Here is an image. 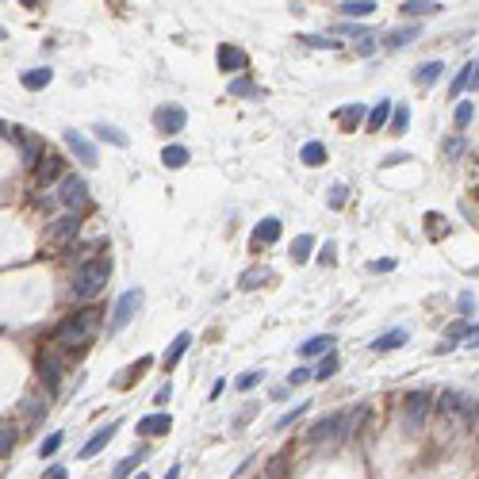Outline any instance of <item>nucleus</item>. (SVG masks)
<instances>
[{"instance_id": "4", "label": "nucleus", "mask_w": 479, "mask_h": 479, "mask_svg": "<svg viewBox=\"0 0 479 479\" xmlns=\"http://www.w3.org/2000/svg\"><path fill=\"white\" fill-rule=\"evenodd\" d=\"M142 292H138V288H130V292H123L119 295V303H115V311H111V330H123V326L130 322V318H135L138 311H142Z\"/></svg>"}, {"instance_id": "28", "label": "nucleus", "mask_w": 479, "mask_h": 479, "mask_svg": "<svg viewBox=\"0 0 479 479\" xmlns=\"http://www.w3.org/2000/svg\"><path fill=\"white\" fill-rule=\"evenodd\" d=\"M437 0H407L402 4V16H429V12H437Z\"/></svg>"}, {"instance_id": "19", "label": "nucleus", "mask_w": 479, "mask_h": 479, "mask_svg": "<svg viewBox=\"0 0 479 479\" xmlns=\"http://www.w3.org/2000/svg\"><path fill=\"white\" fill-rule=\"evenodd\" d=\"M475 77H479V73H475V62H468L464 69L456 73V81H453V89H449V96H460L464 89H472V92H475Z\"/></svg>"}, {"instance_id": "14", "label": "nucleus", "mask_w": 479, "mask_h": 479, "mask_svg": "<svg viewBox=\"0 0 479 479\" xmlns=\"http://www.w3.org/2000/svg\"><path fill=\"white\" fill-rule=\"evenodd\" d=\"M219 65L227 73H238V69L249 65V58H246V50H238V46H219Z\"/></svg>"}, {"instance_id": "16", "label": "nucleus", "mask_w": 479, "mask_h": 479, "mask_svg": "<svg viewBox=\"0 0 479 479\" xmlns=\"http://www.w3.org/2000/svg\"><path fill=\"white\" fill-rule=\"evenodd\" d=\"M16 135H20V146H23V162L27 165H39L43 162V142L35 135H27L23 127H16Z\"/></svg>"}, {"instance_id": "13", "label": "nucleus", "mask_w": 479, "mask_h": 479, "mask_svg": "<svg viewBox=\"0 0 479 479\" xmlns=\"http://www.w3.org/2000/svg\"><path fill=\"white\" fill-rule=\"evenodd\" d=\"M280 230H284V227H280V219H261L257 230H253V249H257V246H272V242L280 238Z\"/></svg>"}, {"instance_id": "41", "label": "nucleus", "mask_w": 479, "mask_h": 479, "mask_svg": "<svg viewBox=\"0 0 479 479\" xmlns=\"http://www.w3.org/2000/svg\"><path fill=\"white\" fill-rule=\"evenodd\" d=\"M415 35H418V27H410V31H395V35L388 39V46H402V43H410V39H415Z\"/></svg>"}, {"instance_id": "18", "label": "nucleus", "mask_w": 479, "mask_h": 479, "mask_svg": "<svg viewBox=\"0 0 479 479\" xmlns=\"http://www.w3.org/2000/svg\"><path fill=\"white\" fill-rule=\"evenodd\" d=\"M58 176H62V157H46V162L35 165V181H39V188L58 181Z\"/></svg>"}, {"instance_id": "40", "label": "nucleus", "mask_w": 479, "mask_h": 479, "mask_svg": "<svg viewBox=\"0 0 479 479\" xmlns=\"http://www.w3.org/2000/svg\"><path fill=\"white\" fill-rule=\"evenodd\" d=\"M303 415H307V402H303V407H295V410H288L284 418H276V426L284 429V426H292V422H295V418H303Z\"/></svg>"}, {"instance_id": "27", "label": "nucleus", "mask_w": 479, "mask_h": 479, "mask_svg": "<svg viewBox=\"0 0 479 479\" xmlns=\"http://www.w3.org/2000/svg\"><path fill=\"white\" fill-rule=\"evenodd\" d=\"M311 246H315L311 234H299V238L292 242V261H295V265H303V261L311 257Z\"/></svg>"}, {"instance_id": "47", "label": "nucleus", "mask_w": 479, "mask_h": 479, "mask_svg": "<svg viewBox=\"0 0 479 479\" xmlns=\"http://www.w3.org/2000/svg\"><path fill=\"white\" fill-rule=\"evenodd\" d=\"M334 253H337V246H334V242H326V246H322V265H334Z\"/></svg>"}, {"instance_id": "36", "label": "nucleus", "mask_w": 479, "mask_h": 479, "mask_svg": "<svg viewBox=\"0 0 479 479\" xmlns=\"http://www.w3.org/2000/svg\"><path fill=\"white\" fill-rule=\"evenodd\" d=\"M269 276H272V272H269V269H249V272H246V276H242V288H257V284H261V280H269Z\"/></svg>"}, {"instance_id": "7", "label": "nucleus", "mask_w": 479, "mask_h": 479, "mask_svg": "<svg viewBox=\"0 0 479 479\" xmlns=\"http://www.w3.org/2000/svg\"><path fill=\"white\" fill-rule=\"evenodd\" d=\"M154 123H157V130H165V135H176V130H184L188 115H184V108L169 104V108H157L154 111Z\"/></svg>"}, {"instance_id": "10", "label": "nucleus", "mask_w": 479, "mask_h": 479, "mask_svg": "<svg viewBox=\"0 0 479 479\" xmlns=\"http://www.w3.org/2000/svg\"><path fill=\"white\" fill-rule=\"evenodd\" d=\"M402 407H407V422L418 429V426H422V418H426V410H429V395H426V391H410Z\"/></svg>"}, {"instance_id": "35", "label": "nucleus", "mask_w": 479, "mask_h": 479, "mask_svg": "<svg viewBox=\"0 0 479 479\" xmlns=\"http://www.w3.org/2000/svg\"><path fill=\"white\" fill-rule=\"evenodd\" d=\"M407 123H410V111L407 108H395V115H391V135H402Z\"/></svg>"}, {"instance_id": "9", "label": "nucleus", "mask_w": 479, "mask_h": 479, "mask_svg": "<svg viewBox=\"0 0 479 479\" xmlns=\"http://www.w3.org/2000/svg\"><path fill=\"white\" fill-rule=\"evenodd\" d=\"M77 230H81V219H77V215H65V219H54V227H50V242H54V246H65V242H73V238H77Z\"/></svg>"}, {"instance_id": "2", "label": "nucleus", "mask_w": 479, "mask_h": 479, "mask_svg": "<svg viewBox=\"0 0 479 479\" xmlns=\"http://www.w3.org/2000/svg\"><path fill=\"white\" fill-rule=\"evenodd\" d=\"M104 280H108V261H84V265L73 272V295L96 299L104 292Z\"/></svg>"}, {"instance_id": "38", "label": "nucleus", "mask_w": 479, "mask_h": 479, "mask_svg": "<svg viewBox=\"0 0 479 479\" xmlns=\"http://www.w3.org/2000/svg\"><path fill=\"white\" fill-rule=\"evenodd\" d=\"M62 437H65V434H50V437H46L43 445H39V456H54V453H58V449H62Z\"/></svg>"}, {"instance_id": "34", "label": "nucleus", "mask_w": 479, "mask_h": 479, "mask_svg": "<svg viewBox=\"0 0 479 479\" xmlns=\"http://www.w3.org/2000/svg\"><path fill=\"white\" fill-rule=\"evenodd\" d=\"M230 96H261V89L249 81H230Z\"/></svg>"}, {"instance_id": "25", "label": "nucleus", "mask_w": 479, "mask_h": 479, "mask_svg": "<svg viewBox=\"0 0 479 479\" xmlns=\"http://www.w3.org/2000/svg\"><path fill=\"white\" fill-rule=\"evenodd\" d=\"M299 162L311 165V169L322 165V162H326V146H322V142H307L303 150H299Z\"/></svg>"}, {"instance_id": "11", "label": "nucleus", "mask_w": 479, "mask_h": 479, "mask_svg": "<svg viewBox=\"0 0 479 479\" xmlns=\"http://www.w3.org/2000/svg\"><path fill=\"white\" fill-rule=\"evenodd\" d=\"M115 434H119V422H108V426H104V429H96V434H92V441H89V445H84V449H81V460L96 456V453H100V449H104V445H108V441H111V437H115Z\"/></svg>"}, {"instance_id": "49", "label": "nucleus", "mask_w": 479, "mask_h": 479, "mask_svg": "<svg viewBox=\"0 0 479 479\" xmlns=\"http://www.w3.org/2000/svg\"><path fill=\"white\" fill-rule=\"evenodd\" d=\"M0 135H4V123H0Z\"/></svg>"}, {"instance_id": "43", "label": "nucleus", "mask_w": 479, "mask_h": 479, "mask_svg": "<svg viewBox=\"0 0 479 479\" xmlns=\"http://www.w3.org/2000/svg\"><path fill=\"white\" fill-rule=\"evenodd\" d=\"M261 376H265V372H242V376H238V388H242V391H249L253 383L261 380Z\"/></svg>"}, {"instance_id": "17", "label": "nucleus", "mask_w": 479, "mask_h": 479, "mask_svg": "<svg viewBox=\"0 0 479 479\" xmlns=\"http://www.w3.org/2000/svg\"><path fill=\"white\" fill-rule=\"evenodd\" d=\"M188 345H192V334H176V337H173V345H169L165 356H162L165 368H176V361H181V356L188 353Z\"/></svg>"}, {"instance_id": "1", "label": "nucleus", "mask_w": 479, "mask_h": 479, "mask_svg": "<svg viewBox=\"0 0 479 479\" xmlns=\"http://www.w3.org/2000/svg\"><path fill=\"white\" fill-rule=\"evenodd\" d=\"M96 326H100V311H96V307L77 311L73 318H65L58 330H54V345H58V349H84V345L92 342V334H96Z\"/></svg>"}, {"instance_id": "30", "label": "nucleus", "mask_w": 479, "mask_h": 479, "mask_svg": "<svg viewBox=\"0 0 479 479\" xmlns=\"http://www.w3.org/2000/svg\"><path fill=\"white\" fill-rule=\"evenodd\" d=\"M96 138H104V142H111V146H127V135L119 127H111V123H100L96 127Z\"/></svg>"}, {"instance_id": "44", "label": "nucleus", "mask_w": 479, "mask_h": 479, "mask_svg": "<svg viewBox=\"0 0 479 479\" xmlns=\"http://www.w3.org/2000/svg\"><path fill=\"white\" fill-rule=\"evenodd\" d=\"M460 311H464L468 318L475 315V295H472V292H464V295H460Z\"/></svg>"}, {"instance_id": "20", "label": "nucleus", "mask_w": 479, "mask_h": 479, "mask_svg": "<svg viewBox=\"0 0 479 479\" xmlns=\"http://www.w3.org/2000/svg\"><path fill=\"white\" fill-rule=\"evenodd\" d=\"M330 349H334V337L330 334H318V337H311V342L299 345V353H303V356H326Z\"/></svg>"}, {"instance_id": "15", "label": "nucleus", "mask_w": 479, "mask_h": 479, "mask_svg": "<svg viewBox=\"0 0 479 479\" xmlns=\"http://www.w3.org/2000/svg\"><path fill=\"white\" fill-rule=\"evenodd\" d=\"M407 337H410V330H407V326H395V330H388V334H380V337H376V342H372V349H376V353H391V349H399V345L407 342Z\"/></svg>"}, {"instance_id": "22", "label": "nucleus", "mask_w": 479, "mask_h": 479, "mask_svg": "<svg viewBox=\"0 0 479 479\" xmlns=\"http://www.w3.org/2000/svg\"><path fill=\"white\" fill-rule=\"evenodd\" d=\"M54 81V69H31V73H23V89H31V92H39V89H46V84Z\"/></svg>"}, {"instance_id": "6", "label": "nucleus", "mask_w": 479, "mask_h": 479, "mask_svg": "<svg viewBox=\"0 0 479 479\" xmlns=\"http://www.w3.org/2000/svg\"><path fill=\"white\" fill-rule=\"evenodd\" d=\"M39 376H43V383L50 391H58V383H62V356H58V349H43L39 353Z\"/></svg>"}, {"instance_id": "26", "label": "nucleus", "mask_w": 479, "mask_h": 479, "mask_svg": "<svg viewBox=\"0 0 479 479\" xmlns=\"http://www.w3.org/2000/svg\"><path fill=\"white\" fill-rule=\"evenodd\" d=\"M162 165H165V169H184V165H188V150H184V146H165Z\"/></svg>"}, {"instance_id": "21", "label": "nucleus", "mask_w": 479, "mask_h": 479, "mask_svg": "<svg viewBox=\"0 0 479 479\" xmlns=\"http://www.w3.org/2000/svg\"><path fill=\"white\" fill-rule=\"evenodd\" d=\"M364 119H368V130H383V127H388V119H391V100H380Z\"/></svg>"}, {"instance_id": "31", "label": "nucleus", "mask_w": 479, "mask_h": 479, "mask_svg": "<svg viewBox=\"0 0 479 479\" xmlns=\"http://www.w3.org/2000/svg\"><path fill=\"white\" fill-rule=\"evenodd\" d=\"M441 69H445L441 62H426V65H422V69L415 73V77H418V84H434V81L441 77Z\"/></svg>"}, {"instance_id": "37", "label": "nucleus", "mask_w": 479, "mask_h": 479, "mask_svg": "<svg viewBox=\"0 0 479 479\" xmlns=\"http://www.w3.org/2000/svg\"><path fill=\"white\" fill-rule=\"evenodd\" d=\"M16 445V429L12 426H0V456H8Z\"/></svg>"}, {"instance_id": "32", "label": "nucleus", "mask_w": 479, "mask_h": 479, "mask_svg": "<svg viewBox=\"0 0 479 479\" xmlns=\"http://www.w3.org/2000/svg\"><path fill=\"white\" fill-rule=\"evenodd\" d=\"M142 460V453H135V456H127V460H119L115 464V472H111V479H127L130 472H135V464Z\"/></svg>"}, {"instance_id": "48", "label": "nucleus", "mask_w": 479, "mask_h": 479, "mask_svg": "<svg viewBox=\"0 0 479 479\" xmlns=\"http://www.w3.org/2000/svg\"><path fill=\"white\" fill-rule=\"evenodd\" d=\"M165 479H181V468H169V472H165Z\"/></svg>"}, {"instance_id": "50", "label": "nucleus", "mask_w": 479, "mask_h": 479, "mask_svg": "<svg viewBox=\"0 0 479 479\" xmlns=\"http://www.w3.org/2000/svg\"><path fill=\"white\" fill-rule=\"evenodd\" d=\"M135 479H146V475H135Z\"/></svg>"}, {"instance_id": "5", "label": "nucleus", "mask_w": 479, "mask_h": 479, "mask_svg": "<svg viewBox=\"0 0 479 479\" xmlns=\"http://www.w3.org/2000/svg\"><path fill=\"white\" fill-rule=\"evenodd\" d=\"M58 200L69 208L73 215H77L81 208H89V184L81 181V176H62V192H58Z\"/></svg>"}, {"instance_id": "45", "label": "nucleus", "mask_w": 479, "mask_h": 479, "mask_svg": "<svg viewBox=\"0 0 479 479\" xmlns=\"http://www.w3.org/2000/svg\"><path fill=\"white\" fill-rule=\"evenodd\" d=\"M342 203H345V188L334 184V188H330V208H342Z\"/></svg>"}, {"instance_id": "8", "label": "nucleus", "mask_w": 479, "mask_h": 479, "mask_svg": "<svg viewBox=\"0 0 479 479\" xmlns=\"http://www.w3.org/2000/svg\"><path fill=\"white\" fill-rule=\"evenodd\" d=\"M65 146L77 154V162H84V165H96V146L89 142V138L81 135V130H65Z\"/></svg>"}, {"instance_id": "23", "label": "nucleus", "mask_w": 479, "mask_h": 479, "mask_svg": "<svg viewBox=\"0 0 479 479\" xmlns=\"http://www.w3.org/2000/svg\"><path fill=\"white\" fill-rule=\"evenodd\" d=\"M372 12H376V0H345L342 4V16H349V20H361V16Z\"/></svg>"}, {"instance_id": "42", "label": "nucleus", "mask_w": 479, "mask_h": 479, "mask_svg": "<svg viewBox=\"0 0 479 479\" xmlns=\"http://www.w3.org/2000/svg\"><path fill=\"white\" fill-rule=\"evenodd\" d=\"M43 479H69V468H65V464H50L43 472Z\"/></svg>"}, {"instance_id": "24", "label": "nucleus", "mask_w": 479, "mask_h": 479, "mask_svg": "<svg viewBox=\"0 0 479 479\" xmlns=\"http://www.w3.org/2000/svg\"><path fill=\"white\" fill-rule=\"evenodd\" d=\"M364 115H368V111H364L361 104H349V108H342V111H337V119H342V127H345V130L361 127V123H364Z\"/></svg>"}, {"instance_id": "3", "label": "nucleus", "mask_w": 479, "mask_h": 479, "mask_svg": "<svg viewBox=\"0 0 479 479\" xmlns=\"http://www.w3.org/2000/svg\"><path fill=\"white\" fill-rule=\"evenodd\" d=\"M353 422H349V415H330V418H318L311 429H307V441H315V445H326V441H337V437H349L353 434Z\"/></svg>"}, {"instance_id": "12", "label": "nucleus", "mask_w": 479, "mask_h": 479, "mask_svg": "<svg viewBox=\"0 0 479 479\" xmlns=\"http://www.w3.org/2000/svg\"><path fill=\"white\" fill-rule=\"evenodd\" d=\"M173 429V418L169 415H146L142 422H138V434L142 437H162V434H169Z\"/></svg>"}, {"instance_id": "51", "label": "nucleus", "mask_w": 479, "mask_h": 479, "mask_svg": "<svg viewBox=\"0 0 479 479\" xmlns=\"http://www.w3.org/2000/svg\"><path fill=\"white\" fill-rule=\"evenodd\" d=\"M0 39H4V31H0Z\"/></svg>"}, {"instance_id": "29", "label": "nucleus", "mask_w": 479, "mask_h": 479, "mask_svg": "<svg viewBox=\"0 0 479 479\" xmlns=\"http://www.w3.org/2000/svg\"><path fill=\"white\" fill-rule=\"evenodd\" d=\"M337 372V356L334 353H326L322 361L315 364V372H311V380H330V376Z\"/></svg>"}, {"instance_id": "33", "label": "nucleus", "mask_w": 479, "mask_h": 479, "mask_svg": "<svg viewBox=\"0 0 479 479\" xmlns=\"http://www.w3.org/2000/svg\"><path fill=\"white\" fill-rule=\"evenodd\" d=\"M146 368H150V356H142V361H138V364H135V368H127V372H123V376H119V380H115V383H119V388H127V383H130V380H138V372H146Z\"/></svg>"}, {"instance_id": "39", "label": "nucleus", "mask_w": 479, "mask_h": 479, "mask_svg": "<svg viewBox=\"0 0 479 479\" xmlns=\"http://www.w3.org/2000/svg\"><path fill=\"white\" fill-rule=\"evenodd\" d=\"M472 115H475V104H472V100H464V104L456 108V127H468V123H472Z\"/></svg>"}, {"instance_id": "46", "label": "nucleus", "mask_w": 479, "mask_h": 479, "mask_svg": "<svg viewBox=\"0 0 479 479\" xmlns=\"http://www.w3.org/2000/svg\"><path fill=\"white\" fill-rule=\"evenodd\" d=\"M303 380H311V372H307V368H295L292 376H288V388H295V383H303Z\"/></svg>"}]
</instances>
